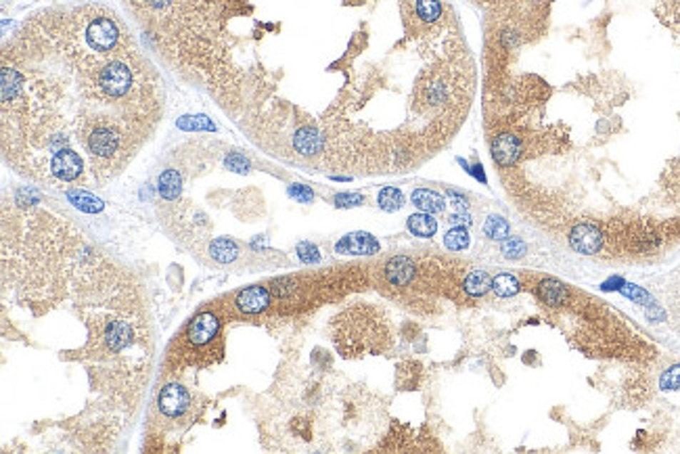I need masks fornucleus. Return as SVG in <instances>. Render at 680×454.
<instances>
[{
    "label": "nucleus",
    "instance_id": "a211bd4d",
    "mask_svg": "<svg viewBox=\"0 0 680 454\" xmlns=\"http://www.w3.org/2000/svg\"><path fill=\"white\" fill-rule=\"evenodd\" d=\"M67 199H69V201H71L78 210L88 212V214H96V212H101V210H103V205H105L98 197L86 193V191H76V189L67 191Z\"/></svg>",
    "mask_w": 680,
    "mask_h": 454
},
{
    "label": "nucleus",
    "instance_id": "7c9ffc66",
    "mask_svg": "<svg viewBox=\"0 0 680 454\" xmlns=\"http://www.w3.org/2000/svg\"><path fill=\"white\" fill-rule=\"evenodd\" d=\"M289 195H291L295 201H300V203H312V201H314V193H312V189L306 187V185H291V187H289Z\"/></svg>",
    "mask_w": 680,
    "mask_h": 454
},
{
    "label": "nucleus",
    "instance_id": "f3484780",
    "mask_svg": "<svg viewBox=\"0 0 680 454\" xmlns=\"http://www.w3.org/2000/svg\"><path fill=\"white\" fill-rule=\"evenodd\" d=\"M465 292L473 297H479V295H486V293L492 289V279L486 270H473L467 274L465 279Z\"/></svg>",
    "mask_w": 680,
    "mask_h": 454
},
{
    "label": "nucleus",
    "instance_id": "dca6fc26",
    "mask_svg": "<svg viewBox=\"0 0 680 454\" xmlns=\"http://www.w3.org/2000/svg\"><path fill=\"white\" fill-rule=\"evenodd\" d=\"M181 187H183V178H181V174H178L176 170H166V172L159 176V180H157L159 195H161L163 199H168V201L178 199Z\"/></svg>",
    "mask_w": 680,
    "mask_h": 454
},
{
    "label": "nucleus",
    "instance_id": "bb28decb",
    "mask_svg": "<svg viewBox=\"0 0 680 454\" xmlns=\"http://www.w3.org/2000/svg\"><path fill=\"white\" fill-rule=\"evenodd\" d=\"M659 386H661V389H680V364L668 368V371L661 375Z\"/></svg>",
    "mask_w": 680,
    "mask_h": 454
},
{
    "label": "nucleus",
    "instance_id": "9d476101",
    "mask_svg": "<svg viewBox=\"0 0 680 454\" xmlns=\"http://www.w3.org/2000/svg\"><path fill=\"white\" fill-rule=\"evenodd\" d=\"M415 262L406 256H396L385 264V279L396 285V287H404L412 281L415 277Z\"/></svg>",
    "mask_w": 680,
    "mask_h": 454
},
{
    "label": "nucleus",
    "instance_id": "9b49d317",
    "mask_svg": "<svg viewBox=\"0 0 680 454\" xmlns=\"http://www.w3.org/2000/svg\"><path fill=\"white\" fill-rule=\"evenodd\" d=\"M293 147H295V151L302 153V155H316V153L323 151L325 138L320 136L318 130L306 126V128H300L295 132V136H293Z\"/></svg>",
    "mask_w": 680,
    "mask_h": 454
},
{
    "label": "nucleus",
    "instance_id": "20e7f679",
    "mask_svg": "<svg viewBox=\"0 0 680 454\" xmlns=\"http://www.w3.org/2000/svg\"><path fill=\"white\" fill-rule=\"evenodd\" d=\"M49 167H51V174L57 180H63V182L76 180L82 174V170H84L82 158L76 151H71V149H61V151L53 153Z\"/></svg>",
    "mask_w": 680,
    "mask_h": 454
},
{
    "label": "nucleus",
    "instance_id": "39448f33",
    "mask_svg": "<svg viewBox=\"0 0 680 454\" xmlns=\"http://www.w3.org/2000/svg\"><path fill=\"white\" fill-rule=\"evenodd\" d=\"M490 151H492V158L500 167H511L519 162L522 158V140L515 136V134H496L492 138V145H490Z\"/></svg>",
    "mask_w": 680,
    "mask_h": 454
},
{
    "label": "nucleus",
    "instance_id": "f8f14e48",
    "mask_svg": "<svg viewBox=\"0 0 680 454\" xmlns=\"http://www.w3.org/2000/svg\"><path fill=\"white\" fill-rule=\"evenodd\" d=\"M410 199H412V205H417L421 212H427V214H440V212H444V207H446L444 197L440 193H435V191H430V189H417V191H412Z\"/></svg>",
    "mask_w": 680,
    "mask_h": 454
},
{
    "label": "nucleus",
    "instance_id": "2f4dec72",
    "mask_svg": "<svg viewBox=\"0 0 680 454\" xmlns=\"http://www.w3.org/2000/svg\"><path fill=\"white\" fill-rule=\"evenodd\" d=\"M448 222H452L457 227H469L471 225V216L469 214H455V216H450Z\"/></svg>",
    "mask_w": 680,
    "mask_h": 454
},
{
    "label": "nucleus",
    "instance_id": "6e6552de",
    "mask_svg": "<svg viewBox=\"0 0 680 454\" xmlns=\"http://www.w3.org/2000/svg\"><path fill=\"white\" fill-rule=\"evenodd\" d=\"M218 326H220V323H218V319L214 314H210V312L199 314L197 319H193L191 324H188L186 337H188L191 344L203 346V344H208V341H212V339L216 337Z\"/></svg>",
    "mask_w": 680,
    "mask_h": 454
},
{
    "label": "nucleus",
    "instance_id": "a878e982",
    "mask_svg": "<svg viewBox=\"0 0 680 454\" xmlns=\"http://www.w3.org/2000/svg\"><path fill=\"white\" fill-rule=\"evenodd\" d=\"M502 254L507 259H517L526 254V243L517 237H507L502 241Z\"/></svg>",
    "mask_w": 680,
    "mask_h": 454
},
{
    "label": "nucleus",
    "instance_id": "5701e85b",
    "mask_svg": "<svg viewBox=\"0 0 680 454\" xmlns=\"http://www.w3.org/2000/svg\"><path fill=\"white\" fill-rule=\"evenodd\" d=\"M469 232H467V228L463 227H455L450 228L446 234H444V245L450 249V252H463L469 247Z\"/></svg>",
    "mask_w": 680,
    "mask_h": 454
},
{
    "label": "nucleus",
    "instance_id": "393cba45",
    "mask_svg": "<svg viewBox=\"0 0 680 454\" xmlns=\"http://www.w3.org/2000/svg\"><path fill=\"white\" fill-rule=\"evenodd\" d=\"M176 126L186 132H193V130H214V122L208 120L205 115H185L176 122Z\"/></svg>",
    "mask_w": 680,
    "mask_h": 454
},
{
    "label": "nucleus",
    "instance_id": "c85d7f7f",
    "mask_svg": "<svg viewBox=\"0 0 680 454\" xmlns=\"http://www.w3.org/2000/svg\"><path fill=\"white\" fill-rule=\"evenodd\" d=\"M333 201H335L338 207H358V205L365 203V197L358 193H340L335 195Z\"/></svg>",
    "mask_w": 680,
    "mask_h": 454
},
{
    "label": "nucleus",
    "instance_id": "f257e3e1",
    "mask_svg": "<svg viewBox=\"0 0 680 454\" xmlns=\"http://www.w3.org/2000/svg\"><path fill=\"white\" fill-rule=\"evenodd\" d=\"M86 147H88V151H91L94 160L111 162L122 149V136H120V132H116L111 126L96 124V126L91 128L88 136H86Z\"/></svg>",
    "mask_w": 680,
    "mask_h": 454
},
{
    "label": "nucleus",
    "instance_id": "f03ea898",
    "mask_svg": "<svg viewBox=\"0 0 680 454\" xmlns=\"http://www.w3.org/2000/svg\"><path fill=\"white\" fill-rule=\"evenodd\" d=\"M120 40V30L118 24L111 17H94L86 26V42L93 48L94 53H109L111 48H116Z\"/></svg>",
    "mask_w": 680,
    "mask_h": 454
},
{
    "label": "nucleus",
    "instance_id": "6ab92c4d",
    "mask_svg": "<svg viewBox=\"0 0 680 454\" xmlns=\"http://www.w3.org/2000/svg\"><path fill=\"white\" fill-rule=\"evenodd\" d=\"M210 254H212V258L216 259V262H222V264H228V262H233V259L237 258V254H239V249H237V245H235V241H230V239H216V241H212V245H210Z\"/></svg>",
    "mask_w": 680,
    "mask_h": 454
},
{
    "label": "nucleus",
    "instance_id": "cd10ccee",
    "mask_svg": "<svg viewBox=\"0 0 680 454\" xmlns=\"http://www.w3.org/2000/svg\"><path fill=\"white\" fill-rule=\"evenodd\" d=\"M298 258L302 259V262H306V264H314V262H318L320 259V252H318V247L316 245H312L308 241H304V243H300L298 245Z\"/></svg>",
    "mask_w": 680,
    "mask_h": 454
},
{
    "label": "nucleus",
    "instance_id": "4be33fe9",
    "mask_svg": "<svg viewBox=\"0 0 680 454\" xmlns=\"http://www.w3.org/2000/svg\"><path fill=\"white\" fill-rule=\"evenodd\" d=\"M417 15L425 24H435L442 17V2L440 0H417L415 4Z\"/></svg>",
    "mask_w": 680,
    "mask_h": 454
},
{
    "label": "nucleus",
    "instance_id": "1a4fd4ad",
    "mask_svg": "<svg viewBox=\"0 0 680 454\" xmlns=\"http://www.w3.org/2000/svg\"><path fill=\"white\" fill-rule=\"evenodd\" d=\"M237 308L245 314H260L268 308L270 304V293L266 287L262 285H255V287H249L237 295Z\"/></svg>",
    "mask_w": 680,
    "mask_h": 454
},
{
    "label": "nucleus",
    "instance_id": "ddd939ff",
    "mask_svg": "<svg viewBox=\"0 0 680 454\" xmlns=\"http://www.w3.org/2000/svg\"><path fill=\"white\" fill-rule=\"evenodd\" d=\"M538 297L549 306H561L567 301V289L557 279H544L538 283Z\"/></svg>",
    "mask_w": 680,
    "mask_h": 454
},
{
    "label": "nucleus",
    "instance_id": "2eb2a0df",
    "mask_svg": "<svg viewBox=\"0 0 680 454\" xmlns=\"http://www.w3.org/2000/svg\"><path fill=\"white\" fill-rule=\"evenodd\" d=\"M408 230L415 234V237H421V239H432L437 230V222L433 220L432 214L427 212H421V214H412L408 218Z\"/></svg>",
    "mask_w": 680,
    "mask_h": 454
},
{
    "label": "nucleus",
    "instance_id": "aec40b11",
    "mask_svg": "<svg viewBox=\"0 0 680 454\" xmlns=\"http://www.w3.org/2000/svg\"><path fill=\"white\" fill-rule=\"evenodd\" d=\"M492 292L498 297H513L519 293V281L509 272H500L492 279Z\"/></svg>",
    "mask_w": 680,
    "mask_h": 454
},
{
    "label": "nucleus",
    "instance_id": "0eeeda50",
    "mask_svg": "<svg viewBox=\"0 0 680 454\" xmlns=\"http://www.w3.org/2000/svg\"><path fill=\"white\" fill-rule=\"evenodd\" d=\"M159 411L166 415V417H181L188 408V393L183 386L178 383H170L161 389L159 393Z\"/></svg>",
    "mask_w": 680,
    "mask_h": 454
},
{
    "label": "nucleus",
    "instance_id": "b1692460",
    "mask_svg": "<svg viewBox=\"0 0 680 454\" xmlns=\"http://www.w3.org/2000/svg\"><path fill=\"white\" fill-rule=\"evenodd\" d=\"M509 222L502 216H490L484 225V232L494 241H504L509 237Z\"/></svg>",
    "mask_w": 680,
    "mask_h": 454
},
{
    "label": "nucleus",
    "instance_id": "7ed1b4c3",
    "mask_svg": "<svg viewBox=\"0 0 680 454\" xmlns=\"http://www.w3.org/2000/svg\"><path fill=\"white\" fill-rule=\"evenodd\" d=\"M569 247L576 254L594 256L603 247V232L590 222H578L569 230Z\"/></svg>",
    "mask_w": 680,
    "mask_h": 454
},
{
    "label": "nucleus",
    "instance_id": "412c9836",
    "mask_svg": "<svg viewBox=\"0 0 680 454\" xmlns=\"http://www.w3.org/2000/svg\"><path fill=\"white\" fill-rule=\"evenodd\" d=\"M377 203L385 212H398V210H402L404 195L396 187H385V189H381V193L377 197Z\"/></svg>",
    "mask_w": 680,
    "mask_h": 454
},
{
    "label": "nucleus",
    "instance_id": "423d86ee",
    "mask_svg": "<svg viewBox=\"0 0 680 454\" xmlns=\"http://www.w3.org/2000/svg\"><path fill=\"white\" fill-rule=\"evenodd\" d=\"M335 249L347 256H372L379 252V241L369 232H350L338 241Z\"/></svg>",
    "mask_w": 680,
    "mask_h": 454
},
{
    "label": "nucleus",
    "instance_id": "4468645a",
    "mask_svg": "<svg viewBox=\"0 0 680 454\" xmlns=\"http://www.w3.org/2000/svg\"><path fill=\"white\" fill-rule=\"evenodd\" d=\"M130 337H132V329L126 323H122V321L111 323L107 326V331H105V341H107V346H109L113 352L124 350L126 346L130 344Z\"/></svg>",
    "mask_w": 680,
    "mask_h": 454
},
{
    "label": "nucleus",
    "instance_id": "c756f323",
    "mask_svg": "<svg viewBox=\"0 0 680 454\" xmlns=\"http://www.w3.org/2000/svg\"><path fill=\"white\" fill-rule=\"evenodd\" d=\"M226 167L228 170H233V172H239V174H245L249 172V162L243 158V155H239V153H230L228 158H226Z\"/></svg>",
    "mask_w": 680,
    "mask_h": 454
},
{
    "label": "nucleus",
    "instance_id": "473e14b6",
    "mask_svg": "<svg viewBox=\"0 0 680 454\" xmlns=\"http://www.w3.org/2000/svg\"><path fill=\"white\" fill-rule=\"evenodd\" d=\"M448 197H450V199L455 201V205H457V207H463V210L467 207V201H465L463 195L455 193V191H448Z\"/></svg>",
    "mask_w": 680,
    "mask_h": 454
}]
</instances>
